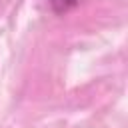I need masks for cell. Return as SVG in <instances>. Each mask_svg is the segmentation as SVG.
Here are the masks:
<instances>
[{
	"instance_id": "cell-1",
	"label": "cell",
	"mask_w": 128,
	"mask_h": 128,
	"mask_svg": "<svg viewBox=\"0 0 128 128\" xmlns=\"http://www.w3.org/2000/svg\"><path fill=\"white\" fill-rule=\"evenodd\" d=\"M80 2H82V0H48L50 10H52L54 14H66V12L74 10Z\"/></svg>"
}]
</instances>
